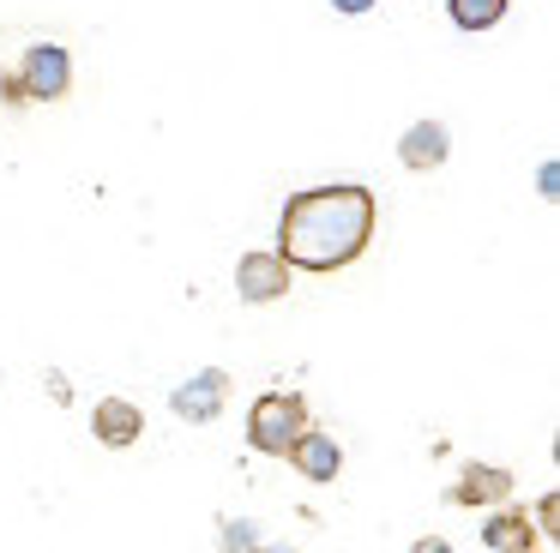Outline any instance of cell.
<instances>
[{"label":"cell","mask_w":560,"mask_h":553,"mask_svg":"<svg viewBox=\"0 0 560 553\" xmlns=\"http://www.w3.org/2000/svg\"><path fill=\"white\" fill-rule=\"evenodd\" d=\"M380 223V204L362 180H331V187H307L283 204L278 216V259L290 271H343L368 252Z\"/></svg>","instance_id":"1"},{"label":"cell","mask_w":560,"mask_h":553,"mask_svg":"<svg viewBox=\"0 0 560 553\" xmlns=\"http://www.w3.org/2000/svg\"><path fill=\"white\" fill-rule=\"evenodd\" d=\"M307 433V397L302 391H259L247 409V445L259 457H290Z\"/></svg>","instance_id":"2"},{"label":"cell","mask_w":560,"mask_h":553,"mask_svg":"<svg viewBox=\"0 0 560 553\" xmlns=\"http://www.w3.org/2000/svg\"><path fill=\"white\" fill-rule=\"evenodd\" d=\"M19 84H25L31 103H61L73 91V55L61 43H31L19 60Z\"/></svg>","instance_id":"3"},{"label":"cell","mask_w":560,"mask_h":553,"mask_svg":"<svg viewBox=\"0 0 560 553\" xmlns=\"http://www.w3.org/2000/svg\"><path fill=\"white\" fill-rule=\"evenodd\" d=\"M512 469L500 463H464L458 481L446 487V499L458 505V511H500V505H512Z\"/></svg>","instance_id":"4"},{"label":"cell","mask_w":560,"mask_h":553,"mask_svg":"<svg viewBox=\"0 0 560 553\" xmlns=\"http://www.w3.org/2000/svg\"><path fill=\"white\" fill-rule=\"evenodd\" d=\"M230 391H235V379H230L223 367H199L194 379H182V385L170 391V409H175L182 421H194V427H206V421L223 415Z\"/></svg>","instance_id":"5"},{"label":"cell","mask_w":560,"mask_h":553,"mask_svg":"<svg viewBox=\"0 0 560 553\" xmlns=\"http://www.w3.org/2000/svg\"><path fill=\"white\" fill-rule=\"evenodd\" d=\"M290 264L278 259L271 247H259V252H242V264H235V295L242 301H254V307H266V301H283L290 295Z\"/></svg>","instance_id":"6"},{"label":"cell","mask_w":560,"mask_h":553,"mask_svg":"<svg viewBox=\"0 0 560 553\" xmlns=\"http://www.w3.org/2000/svg\"><path fill=\"white\" fill-rule=\"evenodd\" d=\"M482 548L488 553H542V536H536V523H530L524 505H500V511H488V523H482Z\"/></svg>","instance_id":"7"},{"label":"cell","mask_w":560,"mask_h":553,"mask_svg":"<svg viewBox=\"0 0 560 553\" xmlns=\"http://www.w3.org/2000/svg\"><path fill=\"white\" fill-rule=\"evenodd\" d=\"M91 433H97V445H109V451H127L133 439H145V415H139V403H127V397H103V403L91 409Z\"/></svg>","instance_id":"8"},{"label":"cell","mask_w":560,"mask_h":553,"mask_svg":"<svg viewBox=\"0 0 560 553\" xmlns=\"http://www.w3.org/2000/svg\"><path fill=\"white\" fill-rule=\"evenodd\" d=\"M446 156H452V132L440 127V120H416L398 139V163L410 168V175H428V168H440Z\"/></svg>","instance_id":"9"},{"label":"cell","mask_w":560,"mask_h":553,"mask_svg":"<svg viewBox=\"0 0 560 553\" xmlns=\"http://www.w3.org/2000/svg\"><path fill=\"white\" fill-rule=\"evenodd\" d=\"M290 463L302 469L307 481H338V469H343V445L331 439V433H319V427H307L302 439H295V451H290Z\"/></svg>","instance_id":"10"},{"label":"cell","mask_w":560,"mask_h":553,"mask_svg":"<svg viewBox=\"0 0 560 553\" xmlns=\"http://www.w3.org/2000/svg\"><path fill=\"white\" fill-rule=\"evenodd\" d=\"M446 12L458 31H494L506 19V0H446Z\"/></svg>","instance_id":"11"},{"label":"cell","mask_w":560,"mask_h":553,"mask_svg":"<svg viewBox=\"0 0 560 553\" xmlns=\"http://www.w3.org/2000/svg\"><path fill=\"white\" fill-rule=\"evenodd\" d=\"M223 553H254L259 548V523L254 517H223V541H218Z\"/></svg>","instance_id":"12"},{"label":"cell","mask_w":560,"mask_h":553,"mask_svg":"<svg viewBox=\"0 0 560 553\" xmlns=\"http://www.w3.org/2000/svg\"><path fill=\"white\" fill-rule=\"evenodd\" d=\"M555 511H560V499H555V493H542V499H536V517H530V523H536V536H555Z\"/></svg>","instance_id":"13"},{"label":"cell","mask_w":560,"mask_h":553,"mask_svg":"<svg viewBox=\"0 0 560 553\" xmlns=\"http://www.w3.org/2000/svg\"><path fill=\"white\" fill-rule=\"evenodd\" d=\"M0 103H7V108H25L31 103L25 84H19V72H0Z\"/></svg>","instance_id":"14"},{"label":"cell","mask_w":560,"mask_h":553,"mask_svg":"<svg viewBox=\"0 0 560 553\" xmlns=\"http://www.w3.org/2000/svg\"><path fill=\"white\" fill-rule=\"evenodd\" d=\"M536 187H542V199H555V192H560V168L542 163V168H536Z\"/></svg>","instance_id":"15"},{"label":"cell","mask_w":560,"mask_h":553,"mask_svg":"<svg viewBox=\"0 0 560 553\" xmlns=\"http://www.w3.org/2000/svg\"><path fill=\"white\" fill-rule=\"evenodd\" d=\"M331 7H338V12H343V19H362V12H374V7H380V0H331Z\"/></svg>","instance_id":"16"},{"label":"cell","mask_w":560,"mask_h":553,"mask_svg":"<svg viewBox=\"0 0 560 553\" xmlns=\"http://www.w3.org/2000/svg\"><path fill=\"white\" fill-rule=\"evenodd\" d=\"M410 553H452V541L446 536H422V541H410Z\"/></svg>","instance_id":"17"},{"label":"cell","mask_w":560,"mask_h":553,"mask_svg":"<svg viewBox=\"0 0 560 553\" xmlns=\"http://www.w3.org/2000/svg\"><path fill=\"white\" fill-rule=\"evenodd\" d=\"M49 397H55V403H73V391H67V379H61V373H49Z\"/></svg>","instance_id":"18"},{"label":"cell","mask_w":560,"mask_h":553,"mask_svg":"<svg viewBox=\"0 0 560 553\" xmlns=\"http://www.w3.org/2000/svg\"><path fill=\"white\" fill-rule=\"evenodd\" d=\"M254 553H283V548H254Z\"/></svg>","instance_id":"19"}]
</instances>
